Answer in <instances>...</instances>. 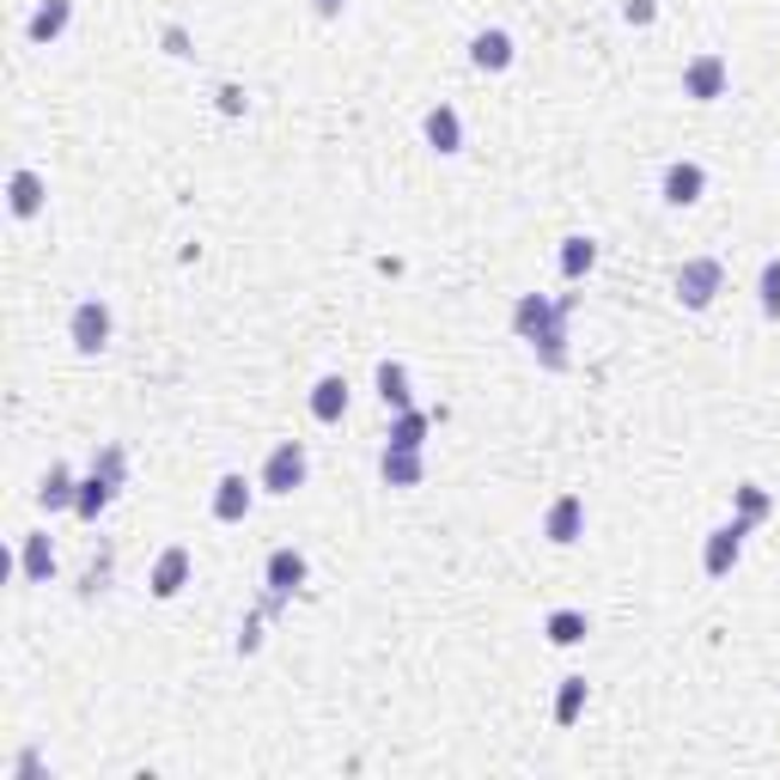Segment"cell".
Returning <instances> with one entry per match:
<instances>
[{
	"instance_id": "23",
	"label": "cell",
	"mask_w": 780,
	"mask_h": 780,
	"mask_svg": "<svg viewBox=\"0 0 780 780\" xmlns=\"http://www.w3.org/2000/svg\"><path fill=\"white\" fill-rule=\"evenodd\" d=\"M592 263H597V244L592 238H567V244H561V275H567V280L592 275Z\"/></svg>"
},
{
	"instance_id": "13",
	"label": "cell",
	"mask_w": 780,
	"mask_h": 780,
	"mask_svg": "<svg viewBox=\"0 0 780 780\" xmlns=\"http://www.w3.org/2000/svg\"><path fill=\"white\" fill-rule=\"evenodd\" d=\"M427 141H433V153H463V122L451 104L427 110Z\"/></svg>"
},
{
	"instance_id": "17",
	"label": "cell",
	"mask_w": 780,
	"mask_h": 780,
	"mask_svg": "<svg viewBox=\"0 0 780 780\" xmlns=\"http://www.w3.org/2000/svg\"><path fill=\"white\" fill-rule=\"evenodd\" d=\"M73 500H80V488H73V475L61 470V463H49L43 488H37V506H43V512H61V506H73Z\"/></svg>"
},
{
	"instance_id": "25",
	"label": "cell",
	"mask_w": 780,
	"mask_h": 780,
	"mask_svg": "<svg viewBox=\"0 0 780 780\" xmlns=\"http://www.w3.org/2000/svg\"><path fill=\"white\" fill-rule=\"evenodd\" d=\"M579 707H585V677H567V682H561V695H555V719H561V726H573Z\"/></svg>"
},
{
	"instance_id": "16",
	"label": "cell",
	"mask_w": 780,
	"mask_h": 780,
	"mask_svg": "<svg viewBox=\"0 0 780 780\" xmlns=\"http://www.w3.org/2000/svg\"><path fill=\"white\" fill-rule=\"evenodd\" d=\"M183 579H189V548H165L153 567V597H177Z\"/></svg>"
},
{
	"instance_id": "4",
	"label": "cell",
	"mask_w": 780,
	"mask_h": 780,
	"mask_svg": "<svg viewBox=\"0 0 780 780\" xmlns=\"http://www.w3.org/2000/svg\"><path fill=\"white\" fill-rule=\"evenodd\" d=\"M726 80H731L726 55H695L689 68H682V92H689L695 104H714V98L726 92Z\"/></svg>"
},
{
	"instance_id": "21",
	"label": "cell",
	"mask_w": 780,
	"mask_h": 780,
	"mask_svg": "<svg viewBox=\"0 0 780 780\" xmlns=\"http://www.w3.org/2000/svg\"><path fill=\"white\" fill-rule=\"evenodd\" d=\"M543 634L555 646H579L585 640V609H555V616L543 622Z\"/></svg>"
},
{
	"instance_id": "8",
	"label": "cell",
	"mask_w": 780,
	"mask_h": 780,
	"mask_svg": "<svg viewBox=\"0 0 780 780\" xmlns=\"http://www.w3.org/2000/svg\"><path fill=\"white\" fill-rule=\"evenodd\" d=\"M701 189H707V171L695 165V158H677V165L665 171V202L670 207H695V202H701Z\"/></svg>"
},
{
	"instance_id": "10",
	"label": "cell",
	"mask_w": 780,
	"mask_h": 780,
	"mask_svg": "<svg viewBox=\"0 0 780 780\" xmlns=\"http://www.w3.org/2000/svg\"><path fill=\"white\" fill-rule=\"evenodd\" d=\"M299 585H305V555L299 548H275V555H268V592L292 597Z\"/></svg>"
},
{
	"instance_id": "18",
	"label": "cell",
	"mask_w": 780,
	"mask_h": 780,
	"mask_svg": "<svg viewBox=\"0 0 780 780\" xmlns=\"http://www.w3.org/2000/svg\"><path fill=\"white\" fill-rule=\"evenodd\" d=\"M110 494H116V475L92 470V475L80 482V500H73V512H80V519H98V512L110 506Z\"/></svg>"
},
{
	"instance_id": "28",
	"label": "cell",
	"mask_w": 780,
	"mask_h": 780,
	"mask_svg": "<svg viewBox=\"0 0 780 780\" xmlns=\"http://www.w3.org/2000/svg\"><path fill=\"white\" fill-rule=\"evenodd\" d=\"M622 19H628V24H653V0H628V7H622Z\"/></svg>"
},
{
	"instance_id": "24",
	"label": "cell",
	"mask_w": 780,
	"mask_h": 780,
	"mask_svg": "<svg viewBox=\"0 0 780 780\" xmlns=\"http://www.w3.org/2000/svg\"><path fill=\"white\" fill-rule=\"evenodd\" d=\"M390 445H427V414H421V409H397Z\"/></svg>"
},
{
	"instance_id": "3",
	"label": "cell",
	"mask_w": 780,
	"mask_h": 780,
	"mask_svg": "<svg viewBox=\"0 0 780 780\" xmlns=\"http://www.w3.org/2000/svg\"><path fill=\"white\" fill-rule=\"evenodd\" d=\"M305 470H311V463H305V445H299V439H287V445L268 451L263 488H268V494H292V488H305Z\"/></svg>"
},
{
	"instance_id": "15",
	"label": "cell",
	"mask_w": 780,
	"mask_h": 780,
	"mask_svg": "<svg viewBox=\"0 0 780 780\" xmlns=\"http://www.w3.org/2000/svg\"><path fill=\"white\" fill-rule=\"evenodd\" d=\"M68 19H73V0H43L24 31H31V43H55V37L68 31Z\"/></svg>"
},
{
	"instance_id": "12",
	"label": "cell",
	"mask_w": 780,
	"mask_h": 780,
	"mask_svg": "<svg viewBox=\"0 0 780 780\" xmlns=\"http://www.w3.org/2000/svg\"><path fill=\"white\" fill-rule=\"evenodd\" d=\"M470 61H475L482 73H506V68H512V37H506V31H482V37L470 43Z\"/></svg>"
},
{
	"instance_id": "29",
	"label": "cell",
	"mask_w": 780,
	"mask_h": 780,
	"mask_svg": "<svg viewBox=\"0 0 780 780\" xmlns=\"http://www.w3.org/2000/svg\"><path fill=\"white\" fill-rule=\"evenodd\" d=\"M219 110H226V116H238V110H244V92H238V85H219Z\"/></svg>"
},
{
	"instance_id": "9",
	"label": "cell",
	"mask_w": 780,
	"mask_h": 780,
	"mask_svg": "<svg viewBox=\"0 0 780 780\" xmlns=\"http://www.w3.org/2000/svg\"><path fill=\"white\" fill-rule=\"evenodd\" d=\"M378 475H384L390 488H414V482L427 475L421 445H384V458H378Z\"/></svg>"
},
{
	"instance_id": "5",
	"label": "cell",
	"mask_w": 780,
	"mask_h": 780,
	"mask_svg": "<svg viewBox=\"0 0 780 780\" xmlns=\"http://www.w3.org/2000/svg\"><path fill=\"white\" fill-rule=\"evenodd\" d=\"M68 336H73V348H80V353H98L110 341V311L98 299H80V305H73V317H68Z\"/></svg>"
},
{
	"instance_id": "14",
	"label": "cell",
	"mask_w": 780,
	"mask_h": 780,
	"mask_svg": "<svg viewBox=\"0 0 780 780\" xmlns=\"http://www.w3.org/2000/svg\"><path fill=\"white\" fill-rule=\"evenodd\" d=\"M311 414H317V421H341V414H348V378H336V372H329V378H317V390H311Z\"/></svg>"
},
{
	"instance_id": "30",
	"label": "cell",
	"mask_w": 780,
	"mask_h": 780,
	"mask_svg": "<svg viewBox=\"0 0 780 780\" xmlns=\"http://www.w3.org/2000/svg\"><path fill=\"white\" fill-rule=\"evenodd\" d=\"M165 49H171V55H189V37H183L177 24H171V31H165Z\"/></svg>"
},
{
	"instance_id": "20",
	"label": "cell",
	"mask_w": 780,
	"mask_h": 780,
	"mask_svg": "<svg viewBox=\"0 0 780 780\" xmlns=\"http://www.w3.org/2000/svg\"><path fill=\"white\" fill-rule=\"evenodd\" d=\"M378 397H384V409H414V397H409V372H402L397 360L378 366Z\"/></svg>"
},
{
	"instance_id": "27",
	"label": "cell",
	"mask_w": 780,
	"mask_h": 780,
	"mask_svg": "<svg viewBox=\"0 0 780 780\" xmlns=\"http://www.w3.org/2000/svg\"><path fill=\"white\" fill-rule=\"evenodd\" d=\"M756 519H768V494L743 482V488H738V524H756Z\"/></svg>"
},
{
	"instance_id": "19",
	"label": "cell",
	"mask_w": 780,
	"mask_h": 780,
	"mask_svg": "<svg viewBox=\"0 0 780 780\" xmlns=\"http://www.w3.org/2000/svg\"><path fill=\"white\" fill-rule=\"evenodd\" d=\"M7 195H12V214H19V219H31L37 207H43V177H37V171H12Z\"/></svg>"
},
{
	"instance_id": "2",
	"label": "cell",
	"mask_w": 780,
	"mask_h": 780,
	"mask_svg": "<svg viewBox=\"0 0 780 780\" xmlns=\"http://www.w3.org/2000/svg\"><path fill=\"white\" fill-rule=\"evenodd\" d=\"M719 280H726L719 256H695V263H682V275H677V299L689 305V311H707L714 292H719Z\"/></svg>"
},
{
	"instance_id": "22",
	"label": "cell",
	"mask_w": 780,
	"mask_h": 780,
	"mask_svg": "<svg viewBox=\"0 0 780 780\" xmlns=\"http://www.w3.org/2000/svg\"><path fill=\"white\" fill-rule=\"evenodd\" d=\"M49 573H55V548H49V536H24V579L43 585Z\"/></svg>"
},
{
	"instance_id": "6",
	"label": "cell",
	"mask_w": 780,
	"mask_h": 780,
	"mask_svg": "<svg viewBox=\"0 0 780 780\" xmlns=\"http://www.w3.org/2000/svg\"><path fill=\"white\" fill-rule=\"evenodd\" d=\"M743 536H750V524H738V519H731L726 531H714V536H707V555H701L707 579H726V573L738 567V555H743Z\"/></svg>"
},
{
	"instance_id": "1",
	"label": "cell",
	"mask_w": 780,
	"mask_h": 780,
	"mask_svg": "<svg viewBox=\"0 0 780 780\" xmlns=\"http://www.w3.org/2000/svg\"><path fill=\"white\" fill-rule=\"evenodd\" d=\"M567 317H573V299L548 305L543 292H524L519 311H512V329H519V336L543 353L548 372H561V366H567V348H561V341H567Z\"/></svg>"
},
{
	"instance_id": "11",
	"label": "cell",
	"mask_w": 780,
	"mask_h": 780,
	"mask_svg": "<svg viewBox=\"0 0 780 780\" xmlns=\"http://www.w3.org/2000/svg\"><path fill=\"white\" fill-rule=\"evenodd\" d=\"M244 512H250V482H244V475H219V488H214V519H219V524H238Z\"/></svg>"
},
{
	"instance_id": "31",
	"label": "cell",
	"mask_w": 780,
	"mask_h": 780,
	"mask_svg": "<svg viewBox=\"0 0 780 780\" xmlns=\"http://www.w3.org/2000/svg\"><path fill=\"white\" fill-rule=\"evenodd\" d=\"M341 7H348V0H317V12H324V19H336Z\"/></svg>"
},
{
	"instance_id": "7",
	"label": "cell",
	"mask_w": 780,
	"mask_h": 780,
	"mask_svg": "<svg viewBox=\"0 0 780 780\" xmlns=\"http://www.w3.org/2000/svg\"><path fill=\"white\" fill-rule=\"evenodd\" d=\"M579 531H585V500L579 494H561L555 506H548V519H543V536L548 543H579Z\"/></svg>"
},
{
	"instance_id": "26",
	"label": "cell",
	"mask_w": 780,
	"mask_h": 780,
	"mask_svg": "<svg viewBox=\"0 0 780 780\" xmlns=\"http://www.w3.org/2000/svg\"><path fill=\"white\" fill-rule=\"evenodd\" d=\"M756 292H762V317H780V256H768V263H762Z\"/></svg>"
}]
</instances>
